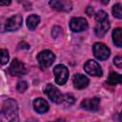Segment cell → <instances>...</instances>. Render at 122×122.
<instances>
[{
    "label": "cell",
    "instance_id": "obj_21",
    "mask_svg": "<svg viewBox=\"0 0 122 122\" xmlns=\"http://www.w3.org/2000/svg\"><path fill=\"white\" fill-rule=\"evenodd\" d=\"M63 101L66 105H71L74 103V97L71 94H66L65 96H63Z\"/></svg>",
    "mask_w": 122,
    "mask_h": 122
},
{
    "label": "cell",
    "instance_id": "obj_17",
    "mask_svg": "<svg viewBox=\"0 0 122 122\" xmlns=\"http://www.w3.org/2000/svg\"><path fill=\"white\" fill-rule=\"evenodd\" d=\"M107 83L110 85H116L121 83V75L117 72H112L107 80Z\"/></svg>",
    "mask_w": 122,
    "mask_h": 122
},
{
    "label": "cell",
    "instance_id": "obj_3",
    "mask_svg": "<svg viewBox=\"0 0 122 122\" xmlns=\"http://www.w3.org/2000/svg\"><path fill=\"white\" fill-rule=\"evenodd\" d=\"M54 59H55V55L53 54L52 51H51L49 50L42 51L37 55V60H38V63H39V66L41 67V69H46V68L50 67L53 63Z\"/></svg>",
    "mask_w": 122,
    "mask_h": 122
},
{
    "label": "cell",
    "instance_id": "obj_18",
    "mask_svg": "<svg viewBox=\"0 0 122 122\" xmlns=\"http://www.w3.org/2000/svg\"><path fill=\"white\" fill-rule=\"evenodd\" d=\"M9 52L5 49H0V66L5 65L9 61Z\"/></svg>",
    "mask_w": 122,
    "mask_h": 122
},
{
    "label": "cell",
    "instance_id": "obj_4",
    "mask_svg": "<svg viewBox=\"0 0 122 122\" xmlns=\"http://www.w3.org/2000/svg\"><path fill=\"white\" fill-rule=\"evenodd\" d=\"M53 73L55 75V82L58 85H64L69 77V71L66 66L59 64L54 67Z\"/></svg>",
    "mask_w": 122,
    "mask_h": 122
},
{
    "label": "cell",
    "instance_id": "obj_24",
    "mask_svg": "<svg viewBox=\"0 0 122 122\" xmlns=\"http://www.w3.org/2000/svg\"><path fill=\"white\" fill-rule=\"evenodd\" d=\"M86 13H87V15L92 16V15L93 14V8H92V7H88V8H87V10H86Z\"/></svg>",
    "mask_w": 122,
    "mask_h": 122
},
{
    "label": "cell",
    "instance_id": "obj_10",
    "mask_svg": "<svg viewBox=\"0 0 122 122\" xmlns=\"http://www.w3.org/2000/svg\"><path fill=\"white\" fill-rule=\"evenodd\" d=\"M22 17L21 15L19 14H15V15H12L11 17H10L6 24H5V30H9V31H13V30H18L21 25H22Z\"/></svg>",
    "mask_w": 122,
    "mask_h": 122
},
{
    "label": "cell",
    "instance_id": "obj_12",
    "mask_svg": "<svg viewBox=\"0 0 122 122\" xmlns=\"http://www.w3.org/2000/svg\"><path fill=\"white\" fill-rule=\"evenodd\" d=\"M50 5L52 9L59 10V11H69L71 10V2L70 1H64V0H52L50 2Z\"/></svg>",
    "mask_w": 122,
    "mask_h": 122
},
{
    "label": "cell",
    "instance_id": "obj_22",
    "mask_svg": "<svg viewBox=\"0 0 122 122\" xmlns=\"http://www.w3.org/2000/svg\"><path fill=\"white\" fill-rule=\"evenodd\" d=\"M60 33H61V29H60L59 27L55 26V27L52 28V36H53L54 38L57 37L58 34H60Z\"/></svg>",
    "mask_w": 122,
    "mask_h": 122
},
{
    "label": "cell",
    "instance_id": "obj_6",
    "mask_svg": "<svg viewBox=\"0 0 122 122\" xmlns=\"http://www.w3.org/2000/svg\"><path fill=\"white\" fill-rule=\"evenodd\" d=\"M94 56L99 60H106L110 56V49L103 43H95L92 47Z\"/></svg>",
    "mask_w": 122,
    "mask_h": 122
},
{
    "label": "cell",
    "instance_id": "obj_20",
    "mask_svg": "<svg viewBox=\"0 0 122 122\" xmlns=\"http://www.w3.org/2000/svg\"><path fill=\"white\" fill-rule=\"evenodd\" d=\"M16 89L19 92H24L27 89H28V84L26 81H19L17 86H16Z\"/></svg>",
    "mask_w": 122,
    "mask_h": 122
},
{
    "label": "cell",
    "instance_id": "obj_16",
    "mask_svg": "<svg viewBox=\"0 0 122 122\" xmlns=\"http://www.w3.org/2000/svg\"><path fill=\"white\" fill-rule=\"evenodd\" d=\"M112 41L117 47L122 46V38H121V29L116 28L112 31Z\"/></svg>",
    "mask_w": 122,
    "mask_h": 122
},
{
    "label": "cell",
    "instance_id": "obj_19",
    "mask_svg": "<svg viewBox=\"0 0 122 122\" xmlns=\"http://www.w3.org/2000/svg\"><path fill=\"white\" fill-rule=\"evenodd\" d=\"M121 4L120 3H117L115 4L113 7H112V14L118 18V19H121L122 18V11H121Z\"/></svg>",
    "mask_w": 122,
    "mask_h": 122
},
{
    "label": "cell",
    "instance_id": "obj_13",
    "mask_svg": "<svg viewBox=\"0 0 122 122\" xmlns=\"http://www.w3.org/2000/svg\"><path fill=\"white\" fill-rule=\"evenodd\" d=\"M72 81H73V86L76 89H79V90L84 89V88H86L89 85V79H88V77H86L85 75L80 74V73L74 74Z\"/></svg>",
    "mask_w": 122,
    "mask_h": 122
},
{
    "label": "cell",
    "instance_id": "obj_8",
    "mask_svg": "<svg viewBox=\"0 0 122 122\" xmlns=\"http://www.w3.org/2000/svg\"><path fill=\"white\" fill-rule=\"evenodd\" d=\"M10 73L13 76H21L27 72L25 65L18 59H13L9 68Z\"/></svg>",
    "mask_w": 122,
    "mask_h": 122
},
{
    "label": "cell",
    "instance_id": "obj_14",
    "mask_svg": "<svg viewBox=\"0 0 122 122\" xmlns=\"http://www.w3.org/2000/svg\"><path fill=\"white\" fill-rule=\"evenodd\" d=\"M33 108L35 112L39 113H44L49 110V104L43 98H36L33 101Z\"/></svg>",
    "mask_w": 122,
    "mask_h": 122
},
{
    "label": "cell",
    "instance_id": "obj_9",
    "mask_svg": "<svg viewBox=\"0 0 122 122\" xmlns=\"http://www.w3.org/2000/svg\"><path fill=\"white\" fill-rule=\"evenodd\" d=\"M70 28L72 31L79 32L88 29V22L83 17H74L70 22Z\"/></svg>",
    "mask_w": 122,
    "mask_h": 122
},
{
    "label": "cell",
    "instance_id": "obj_1",
    "mask_svg": "<svg viewBox=\"0 0 122 122\" xmlns=\"http://www.w3.org/2000/svg\"><path fill=\"white\" fill-rule=\"evenodd\" d=\"M0 122H19L18 107L15 100L10 98L4 102L0 112Z\"/></svg>",
    "mask_w": 122,
    "mask_h": 122
},
{
    "label": "cell",
    "instance_id": "obj_23",
    "mask_svg": "<svg viewBox=\"0 0 122 122\" xmlns=\"http://www.w3.org/2000/svg\"><path fill=\"white\" fill-rule=\"evenodd\" d=\"M113 62H114V64H115L118 68H121V67H122V57H121V56H116V57H114Z\"/></svg>",
    "mask_w": 122,
    "mask_h": 122
},
{
    "label": "cell",
    "instance_id": "obj_26",
    "mask_svg": "<svg viewBox=\"0 0 122 122\" xmlns=\"http://www.w3.org/2000/svg\"><path fill=\"white\" fill-rule=\"evenodd\" d=\"M10 4V0H6V1H0V6H8Z\"/></svg>",
    "mask_w": 122,
    "mask_h": 122
},
{
    "label": "cell",
    "instance_id": "obj_25",
    "mask_svg": "<svg viewBox=\"0 0 122 122\" xmlns=\"http://www.w3.org/2000/svg\"><path fill=\"white\" fill-rule=\"evenodd\" d=\"M19 48H20V49H29V45H28L27 43L23 42V43H20V44H19Z\"/></svg>",
    "mask_w": 122,
    "mask_h": 122
},
{
    "label": "cell",
    "instance_id": "obj_5",
    "mask_svg": "<svg viewBox=\"0 0 122 122\" xmlns=\"http://www.w3.org/2000/svg\"><path fill=\"white\" fill-rule=\"evenodd\" d=\"M45 92V94H47L49 99H51L52 102H54V103H61V102H63V95H62V93L53 85L48 84L46 86V88H45V92Z\"/></svg>",
    "mask_w": 122,
    "mask_h": 122
},
{
    "label": "cell",
    "instance_id": "obj_2",
    "mask_svg": "<svg viewBox=\"0 0 122 122\" xmlns=\"http://www.w3.org/2000/svg\"><path fill=\"white\" fill-rule=\"evenodd\" d=\"M95 21L96 25L94 28L95 35L98 37H103L108 30L110 29V22L108 18V14L104 10H99L95 13Z\"/></svg>",
    "mask_w": 122,
    "mask_h": 122
},
{
    "label": "cell",
    "instance_id": "obj_15",
    "mask_svg": "<svg viewBox=\"0 0 122 122\" xmlns=\"http://www.w3.org/2000/svg\"><path fill=\"white\" fill-rule=\"evenodd\" d=\"M40 22V17L36 14H31L27 18V27L30 30H34Z\"/></svg>",
    "mask_w": 122,
    "mask_h": 122
},
{
    "label": "cell",
    "instance_id": "obj_7",
    "mask_svg": "<svg viewBox=\"0 0 122 122\" xmlns=\"http://www.w3.org/2000/svg\"><path fill=\"white\" fill-rule=\"evenodd\" d=\"M84 70L85 71L92 76H102L103 72H102V69L100 67V65L93 60H89L86 62V64L84 65Z\"/></svg>",
    "mask_w": 122,
    "mask_h": 122
},
{
    "label": "cell",
    "instance_id": "obj_11",
    "mask_svg": "<svg viewBox=\"0 0 122 122\" xmlns=\"http://www.w3.org/2000/svg\"><path fill=\"white\" fill-rule=\"evenodd\" d=\"M100 99L98 97H92V98H86L81 102V108L88 110V111H97L99 108Z\"/></svg>",
    "mask_w": 122,
    "mask_h": 122
}]
</instances>
